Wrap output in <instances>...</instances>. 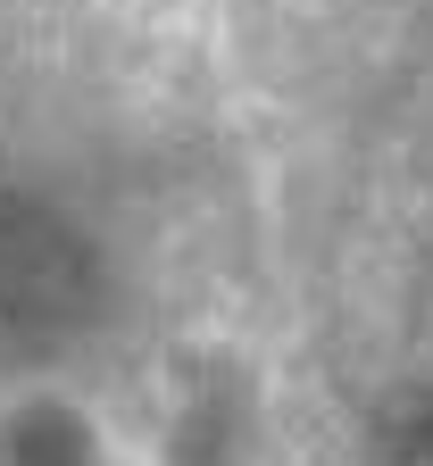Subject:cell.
Wrapping results in <instances>:
<instances>
[{"instance_id": "obj_1", "label": "cell", "mask_w": 433, "mask_h": 466, "mask_svg": "<svg viewBox=\"0 0 433 466\" xmlns=\"http://www.w3.org/2000/svg\"><path fill=\"white\" fill-rule=\"evenodd\" d=\"M92 309V258L50 208L0 192V359L50 350Z\"/></svg>"}, {"instance_id": "obj_2", "label": "cell", "mask_w": 433, "mask_h": 466, "mask_svg": "<svg viewBox=\"0 0 433 466\" xmlns=\"http://www.w3.org/2000/svg\"><path fill=\"white\" fill-rule=\"evenodd\" d=\"M9 466H92V458H84V433L67 417H26L9 441Z\"/></svg>"}]
</instances>
